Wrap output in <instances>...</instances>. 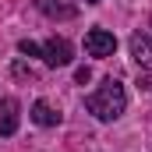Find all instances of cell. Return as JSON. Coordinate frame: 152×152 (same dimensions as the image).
Wrapping results in <instances>:
<instances>
[{"label":"cell","instance_id":"obj_1","mask_svg":"<svg viewBox=\"0 0 152 152\" xmlns=\"http://www.w3.org/2000/svg\"><path fill=\"white\" fill-rule=\"evenodd\" d=\"M85 106H88V113L96 117V120L110 124V120H117V117L127 110V92H124V85L117 78H106L96 92H88Z\"/></svg>","mask_w":152,"mask_h":152},{"label":"cell","instance_id":"obj_2","mask_svg":"<svg viewBox=\"0 0 152 152\" xmlns=\"http://www.w3.org/2000/svg\"><path fill=\"white\" fill-rule=\"evenodd\" d=\"M113 50H117V36L113 32H106V28H88L85 32V53L88 57L106 60V57H113Z\"/></svg>","mask_w":152,"mask_h":152},{"label":"cell","instance_id":"obj_3","mask_svg":"<svg viewBox=\"0 0 152 152\" xmlns=\"http://www.w3.org/2000/svg\"><path fill=\"white\" fill-rule=\"evenodd\" d=\"M42 60H46L50 67H67V64H71V42L60 39V36L46 39V42H42Z\"/></svg>","mask_w":152,"mask_h":152},{"label":"cell","instance_id":"obj_4","mask_svg":"<svg viewBox=\"0 0 152 152\" xmlns=\"http://www.w3.org/2000/svg\"><path fill=\"white\" fill-rule=\"evenodd\" d=\"M36 7L46 14V18H53V21H67V18L78 14L75 0H36Z\"/></svg>","mask_w":152,"mask_h":152},{"label":"cell","instance_id":"obj_5","mask_svg":"<svg viewBox=\"0 0 152 152\" xmlns=\"http://www.w3.org/2000/svg\"><path fill=\"white\" fill-rule=\"evenodd\" d=\"M127 46H131V57L138 60V67L152 71V36H149V32H134Z\"/></svg>","mask_w":152,"mask_h":152},{"label":"cell","instance_id":"obj_6","mask_svg":"<svg viewBox=\"0 0 152 152\" xmlns=\"http://www.w3.org/2000/svg\"><path fill=\"white\" fill-rule=\"evenodd\" d=\"M18 131V99H0V134L4 138H11Z\"/></svg>","mask_w":152,"mask_h":152},{"label":"cell","instance_id":"obj_7","mask_svg":"<svg viewBox=\"0 0 152 152\" xmlns=\"http://www.w3.org/2000/svg\"><path fill=\"white\" fill-rule=\"evenodd\" d=\"M28 117L36 120L39 127H57V124H60V113H57V110H53L46 99H39L36 106H32V113H28Z\"/></svg>","mask_w":152,"mask_h":152},{"label":"cell","instance_id":"obj_8","mask_svg":"<svg viewBox=\"0 0 152 152\" xmlns=\"http://www.w3.org/2000/svg\"><path fill=\"white\" fill-rule=\"evenodd\" d=\"M18 50H21L25 57H42V46L32 42V39H21V42H18Z\"/></svg>","mask_w":152,"mask_h":152},{"label":"cell","instance_id":"obj_9","mask_svg":"<svg viewBox=\"0 0 152 152\" xmlns=\"http://www.w3.org/2000/svg\"><path fill=\"white\" fill-rule=\"evenodd\" d=\"M138 88H145V92H152V75H145V78L138 75Z\"/></svg>","mask_w":152,"mask_h":152},{"label":"cell","instance_id":"obj_10","mask_svg":"<svg viewBox=\"0 0 152 152\" xmlns=\"http://www.w3.org/2000/svg\"><path fill=\"white\" fill-rule=\"evenodd\" d=\"M75 78H78V81H81V85H85V81L92 78V71H88V67H78V75H75Z\"/></svg>","mask_w":152,"mask_h":152},{"label":"cell","instance_id":"obj_11","mask_svg":"<svg viewBox=\"0 0 152 152\" xmlns=\"http://www.w3.org/2000/svg\"><path fill=\"white\" fill-rule=\"evenodd\" d=\"M85 4H99V0H85Z\"/></svg>","mask_w":152,"mask_h":152}]
</instances>
